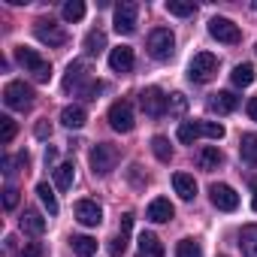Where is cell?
<instances>
[{
    "mask_svg": "<svg viewBox=\"0 0 257 257\" xmlns=\"http://www.w3.org/2000/svg\"><path fill=\"white\" fill-rule=\"evenodd\" d=\"M16 61L37 79V82H49L52 79V64L37 52V49H28V46H19L16 49Z\"/></svg>",
    "mask_w": 257,
    "mask_h": 257,
    "instance_id": "cell-1",
    "label": "cell"
},
{
    "mask_svg": "<svg viewBox=\"0 0 257 257\" xmlns=\"http://www.w3.org/2000/svg\"><path fill=\"white\" fill-rule=\"evenodd\" d=\"M215 73H218V58H215L212 52H197V55L191 58V64H188V79H191L194 85L212 82Z\"/></svg>",
    "mask_w": 257,
    "mask_h": 257,
    "instance_id": "cell-2",
    "label": "cell"
},
{
    "mask_svg": "<svg viewBox=\"0 0 257 257\" xmlns=\"http://www.w3.org/2000/svg\"><path fill=\"white\" fill-rule=\"evenodd\" d=\"M118 149L115 146H109V143H97L94 149H91V155H88V161H91V170H94V176H109L115 167H118Z\"/></svg>",
    "mask_w": 257,
    "mask_h": 257,
    "instance_id": "cell-3",
    "label": "cell"
},
{
    "mask_svg": "<svg viewBox=\"0 0 257 257\" xmlns=\"http://www.w3.org/2000/svg\"><path fill=\"white\" fill-rule=\"evenodd\" d=\"M173 52H176V37H173V31H170V28H155V31L149 34V55H152L155 61H170Z\"/></svg>",
    "mask_w": 257,
    "mask_h": 257,
    "instance_id": "cell-4",
    "label": "cell"
},
{
    "mask_svg": "<svg viewBox=\"0 0 257 257\" xmlns=\"http://www.w3.org/2000/svg\"><path fill=\"white\" fill-rule=\"evenodd\" d=\"M4 103L10 106V109H19V112H25V109H31L34 106V88L31 85H25V82H7V88H4Z\"/></svg>",
    "mask_w": 257,
    "mask_h": 257,
    "instance_id": "cell-5",
    "label": "cell"
},
{
    "mask_svg": "<svg viewBox=\"0 0 257 257\" xmlns=\"http://www.w3.org/2000/svg\"><path fill=\"white\" fill-rule=\"evenodd\" d=\"M134 106H131V100H115L112 106H109V127L112 131H118V134H131L134 131Z\"/></svg>",
    "mask_w": 257,
    "mask_h": 257,
    "instance_id": "cell-6",
    "label": "cell"
},
{
    "mask_svg": "<svg viewBox=\"0 0 257 257\" xmlns=\"http://www.w3.org/2000/svg\"><path fill=\"white\" fill-rule=\"evenodd\" d=\"M34 37L43 43V46H64L67 43V31L58 25V22H52V19H40L37 25H34Z\"/></svg>",
    "mask_w": 257,
    "mask_h": 257,
    "instance_id": "cell-7",
    "label": "cell"
},
{
    "mask_svg": "<svg viewBox=\"0 0 257 257\" xmlns=\"http://www.w3.org/2000/svg\"><path fill=\"white\" fill-rule=\"evenodd\" d=\"M137 19H140V7L131 4V0L115 7V31H118V34L131 37V34L137 31Z\"/></svg>",
    "mask_w": 257,
    "mask_h": 257,
    "instance_id": "cell-8",
    "label": "cell"
},
{
    "mask_svg": "<svg viewBox=\"0 0 257 257\" xmlns=\"http://www.w3.org/2000/svg\"><path fill=\"white\" fill-rule=\"evenodd\" d=\"M209 34H212L218 43H227V46H236V43L242 40V31H239L230 19H221V16H215V19L209 22Z\"/></svg>",
    "mask_w": 257,
    "mask_h": 257,
    "instance_id": "cell-9",
    "label": "cell"
},
{
    "mask_svg": "<svg viewBox=\"0 0 257 257\" xmlns=\"http://www.w3.org/2000/svg\"><path fill=\"white\" fill-rule=\"evenodd\" d=\"M167 94L161 91V88H146L143 94H140V106H143V112L149 115V118H161L164 112H167Z\"/></svg>",
    "mask_w": 257,
    "mask_h": 257,
    "instance_id": "cell-10",
    "label": "cell"
},
{
    "mask_svg": "<svg viewBox=\"0 0 257 257\" xmlns=\"http://www.w3.org/2000/svg\"><path fill=\"white\" fill-rule=\"evenodd\" d=\"M209 194H212V206H215V209H221V212H236V209H239V194H236L230 185L215 182V185L209 188Z\"/></svg>",
    "mask_w": 257,
    "mask_h": 257,
    "instance_id": "cell-11",
    "label": "cell"
},
{
    "mask_svg": "<svg viewBox=\"0 0 257 257\" xmlns=\"http://www.w3.org/2000/svg\"><path fill=\"white\" fill-rule=\"evenodd\" d=\"M76 221L85 224V227H97L103 221V209L94 200H79L76 203Z\"/></svg>",
    "mask_w": 257,
    "mask_h": 257,
    "instance_id": "cell-12",
    "label": "cell"
},
{
    "mask_svg": "<svg viewBox=\"0 0 257 257\" xmlns=\"http://www.w3.org/2000/svg\"><path fill=\"white\" fill-rule=\"evenodd\" d=\"M173 215H176V209H173V203H170L167 197L152 200V203H149V209H146V218H149V221H155V224H167Z\"/></svg>",
    "mask_w": 257,
    "mask_h": 257,
    "instance_id": "cell-13",
    "label": "cell"
},
{
    "mask_svg": "<svg viewBox=\"0 0 257 257\" xmlns=\"http://www.w3.org/2000/svg\"><path fill=\"white\" fill-rule=\"evenodd\" d=\"M109 67L115 73H131L134 70V49L131 46H118L109 52Z\"/></svg>",
    "mask_w": 257,
    "mask_h": 257,
    "instance_id": "cell-14",
    "label": "cell"
},
{
    "mask_svg": "<svg viewBox=\"0 0 257 257\" xmlns=\"http://www.w3.org/2000/svg\"><path fill=\"white\" fill-rule=\"evenodd\" d=\"M88 79V61H73L70 67H67V76H64V91H73V88H79L82 82Z\"/></svg>",
    "mask_w": 257,
    "mask_h": 257,
    "instance_id": "cell-15",
    "label": "cell"
},
{
    "mask_svg": "<svg viewBox=\"0 0 257 257\" xmlns=\"http://www.w3.org/2000/svg\"><path fill=\"white\" fill-rule=\"evenodd\" d=\"M236 106H239V97H236L233 91H218V94H212V100H209V109L218 112V115H230Z\"/></svg>",
    "mask_w": 257,
    "mask_h": 257,
    "instance_id": "cell-16",
    "label": "cell"
},
{
    "mask_svg": "<svg viewBox=\"0 0 257 257\" xmlns=\"http://www.w3.org/2000/svg\"><path fill=\"white\" fill-rule=\"evenodd\" d=\"M85 121H88L85 106H79V103L64 106V112H61V124H64V127H70V131H79V127H82Z\"/></svg>",
    "mask_w": 257,
    "mask_h": 257,
    "instance_id": "cell-17",
    "label": "cell"
},
{
    "mask_svg": "<svg viewBox=\"0 0 257 257\" xmlns=\"http://www.w3.org/2000/svg\"><path fill=\"white\" fill-rule=\"evenodd\" d=\"M224 164V155L218 152V146H203L197 152V167L200 170H218Z\"/></svg>",
    "mask_w": 257,
    "mask_h": 257,
    "instance_id": "cell-18",
    "label": "cell"
},
{
    "mask_svg": "<svg viewBox=\"0 0 257 257\" xmlns=\"http://www.w3.org/2000/svg\"><path fill=\"white\" fill-rule=\"evenodd\" d=\"M22 230L31 233V236H43V233H46V218H43L37 209H25V215H22Z\"/></svg>",
    "mask_w": 257,
    "mask_h": 257,
    "instance_id": "cell-19",
    "label": "cell"
},
{
    "mask_svg": "<svg viewBox=\"0 0 257 257\" xmlns=\"http://www.w3.org/2000/svg\"><path fill=\"white\" fill-rule=\"evenodd\" d=\"M239 248L245 257H257V224H245L239 230Z\"/></svg>",
    "mask_w": 257,
    "mask_h": 257,
    "instance_id": "cell-20",
    "label": "cell"
},
{
    "mask_svg": "<svg viewBox=\"0 0 257 257\" xmlns=\"http://www.w3.org/2000/svg\"><path fill=\"white\" fill-rule=\"evenodd\" d=\"M173 188H176V194H179L182 200H194V197H197V182H194V176H188V173H176V176H173Z\"/></svg>",
    "mask_w": 257,
    "mask_h": 257,
    "instance_id": "cell-21",
    "label": "cell"
},
{
    "mask_svg": "<svg viewBox=\"0 0 257 257\" xmlns=\"http://www.w3.org/2000/svg\"><path fill=\"white\" fill-rule=\"evenodd\" d=\"M140 257H164V242L155 233L140 236Z\"/></svg>",
    "mask_w": 257,
    "mask_h": 257,
    "instance_id": "cell-22",
    "label": "cell"
},
{
    "mask_svg": "<svg viewBox=\"0 0 257 257\" xmlns=\"http://www.w3.org/2000/svg\"><path fill=\"white\" fill-rule=\"evenodd\" d=\"M239 155H242L245 164L257 167V134H245V137H242V143H239Z\"/></svg>",
    "mask_w": 257,
    "mask_h": 257,
    "instance_id": "cell-23",
    "label": "cell"
},
{
    "mask_svg": "<svg viewBox=\"0 0 257 257\" xmlns=\"http://www.w3.org/2000/svg\"><path fill=\"white\" fill-rule=\"evenodd\" d=\"M70 245L79 257H94L97 254V239H91V236H73Z\"/></svg>",
    "mask_w": 257,
    "mask_h": 257,
    "instance_id": "cell-24",
    "label": "cell"
},
{
    "mask_svg": "<svg viewBox=\"0 0 257 257\" xmlns=\"http://www.w3.org/2000/svg\"><path fill=\"white\" fill-rule=\"evenodd\" d=\"M230 79H233L236 88H248V85L254 82V67H251V64H239V67H233Z\"/></svg>",
    "mask_w": 257,
    "mask_h": 257,
    "instance_id": "cell-25",
    "label": "cell"
},
{
    "mask_svg": "<svg viewBox=\"0 0 257 257\" xmlns=\"http://www.w3.org/2000/svg\"><path fill=\"white\" fill-rule=\"evenodd\" d=\"M73 176H76V167H73V164L55 167V185H58L61 191H70V188H73Z\"/></svg>",
    "mask_w": 257,
    "mask_h": 257,
    "instance_id": "cell-26",
    "label": "cell"
},
{
    "mask_svg": "<svg viewBox=\"0 0 257 257\" xmlns=\"http://www.w3.org/2000/svg\"><path fill=\"white\" fill-rule=\"evenodd\" d=\"M167 13L179 16V19H188V16L197 13V4H191V0H167Z\"/></svg>",
    "mask_w": 257,
    "mask_h": 257,
    "instance_id": "cell-27",
    "label": "cell"
},
{
    "mask_svg": "<svg viewBox=\"0 0 257 257\" xmlns=\"http://www.w3.org/2000/svg\"><path fill=\"white\" fill-rule=\"evenodd\" d=\"M127 239H131V230H118V233L109 239V257H124Z\"/></svg>",
    "mask_w": 257,
    "mask_h": 257,
    "instance_id": "cell-28",
    "label": "cell"
},
{
    "mask_svg": "<svg viewBox=\"0 0 257 257\" xmlns=\"http://www.w3.org/2000/svg\"><path fill=\"white\" fill-rule=\"evenodd\" d=\"M197 137H203V134H200V121H197V124H194V121H182V124H179V143L194 146Z\"/></svg>",
    "mask_w": 257,
    "mask_h": 257,
    "instance_id": "cell-29",
    "label": "cell"
},
{
    "mask_svg": "<svg viewBox=\"0 0 257 257\" xmlns=\"http://www.w3.org/2000/svg\"><path fill=\"white\" fill-rule=\"evenodd\" d=\"M152 152H155V158H158L161 164H170V161H173V149H170V140H167V137H155V140H152Z\"/></svg>",
    "mask_w": 257,
    "mask_h": 257,
    "instance_id": "cell-30",
    "label": "cell"
},
{
    "mask_svg": "<svg viewBox=\"0 0 257 257\" xmlns=\"http://www.w3.org/2000/svg\"><path fill=\"white\" fill-rule=\"evenodd\" d=\"M37 194H40V203L49 209V215H58V200H55V191L49 188V182H40L37 185Z\"/></svg>",
    "mask_w": 257,
    "mask_h": 257,
    "instance_id": "cell-31",
    "label": "cell"
},
{
    "mask_svg": "<svg viewBox=\"0 0 257 257\" xmlns=\"http://www.w3.org/2000/svg\"><path fill=\"white\" fill-rule=\"evenodd\" d=\"M176 257H203V245L197 239H182L176 245Z\"/></svg>",
    "mask_w": 257,
    "mask_h": 257,
    "instance_id": "cell-32",
    "label": "cell"
},
{
    "mask_svg": "<svg viewBox=\"0 0 257 257\" xmlns=\"http://www.w3.org/2000/svg\"><path fill=\"white\" fill-rule=\"evenodd\" d=\"M85 49H88V55H100L106 49V34L103 31H91L85 37Z\"/></svg>",
    "mask_w": 257,
    "mask_h": 257,
    "instance_id": "cell-33",
    "label": "cell"
},
{
    "mask_svg": "<svg viewBox=\"0 0 257 257\" xmlns=\"http://www.w3.org/2000/svg\"><path fill=\"white\" fill-rule=\"evenodd\" d=\"M61 13H64L67 22H82L85 19V4H82V0H67Z\"/></svg>",
    "mask_w": 257,
    "mask_h": 257,
    "instance_id": "cell-34",
    "label": "cell"
},
{
    "mask_svg": "<svg viewBox=\"0 0 257 257\" xmlns=\"http://www.w3.org/2000/svg\"><path fill=\"white\" fill-rule=\"evenodd\" d=\"M13 137H16V121H13L10 115H0V143L10 146Z\"/></svg>",
    "mask_w": 257,
    "mask_h": 257,
    "instance_id": "cell-35",
    "label": "cell"
},
{
    "mask_svg": "<svg viewBox=\"0 0 257 257\" xmlns=\"http://www.w3.org/2000/svg\"><path fill=\"white\" fill-rule=\"evenodd\" d=\"M185 109H188V97H185L182 91L170 94V100H167V112H170V115H182Z\"/></svg>",
    "mask_w": 257,
    "mask_h": 257,
    "instance_id": "cell-36",
    "label": "cell"
},
{
    "mask_svg": "<svg viewBox=\"0 0 257 257\" xmlns=\"http://www.w3.org/2000/svg\"><path fill=\"white\" fill-rule=\"evenodd\" d=\"M200 134L209 140H224V124L218 121H200Z\"/></svg>",
    "mask_w": 257,
    "mask_h": 257,
    "instance_id": "cell-37",
    "label": "cell"
},
{
    "mask_svg": "<svg viewBox=\"0 0 257 257\" xmlns=\"http://www.w3.org/2000/svg\"><path fill=\"white\" fill-rule=\"evenodd\" d=\"M103 88H106L103 82H88V85H82V88H79V94H82L85 100H97V94H100Z\"/></svg>",
    "mask_w": 257,
    "mask_h": 257,
    "instance_id": "cell-38",
    "label": "cell"
},
{
    "mask_svg": "<svg viewBox=\"0 0 257 257\" xmlns=\"http://www.w3.org/2000/svg\"><path fill=\"white\" fill-rule=\"evenodd\" d=\"M16 206H19V188L7 185V188H4V209L10 212V209H16Z\"/></svg>",
    "mask_w": 257,
    "mask_h": 257,
    "instance_id": "cell-39",
    "label": "cell"
},
{
    "mask_svg": "<svg viewBox=\"0 0 257 257\" xmlns=\"http://www.w3.org/2000/svg\"><path fill=\"white\" fill-rule=\"evenodd\" d=\"M19 257H46V245L43 242H28Z\"/></svg>",
    "mask_w": 257,
    "mask_h": 257,
    "instance_id": "cell-40",
    "label": "cell"
},
{
    "mask_svg": "<svg viewBox=\"0 0 257 257\" xmlns=\"http://www.w3.org/2000/svg\"><path fill=\"white\" fill-rule=\"evenodd\" d=\"M37 137H40V140H46V137H52V127H49L46 121H40V124H37Z\"/></svg>",
    "mask_w": 257,
    "mask_h": 257,
    "instance_id": "cell-41",
    "label": "cell"
},
{
    "mask_svg": "<svg viewBox=\"0 0 257 257\" xmlns=\"http://www.w3.org/2000/svg\"><path fill=\"white\" fill-rule=\"evenodd\" d=\"M248 118H251V121H257V97H251V100H248Z\"/></svg>",
    "mask_w": 257,
    "mask_h": 257,
    "instance_id": "cell-42",
    "label": "cell"
},
{
    "mask_svg": "<svg viewBox=\"0 0 257 257\" xmlns=\"http://www.w3.org/2000/svg\"><path fill=\"white\" fill-rule=\"evenodd\" d=\"M55 158H58V152L55 149H46V164H55Z\"/></svg>",
    "mask_w": 257,
    "mask_h": 257,
    "instance_id": "cell-43",
    "label": "cell"
},
{
    "mask_svg": "<svg viewBox=\"0 0 257 257\" xmlns=\"http://www.w3.org/2000/svg\"><path fill=\"white\" fill-rule=\"evenodd\" d=\"M28 164H31V158H28V152H22V155H19V167H22V170H25V167H28Z\"/></svg>",
    "mask_w": 257,
    "mask_h": 257,
    "instance_id": "cell-44",
    "label": "cell"
},
{
    "mask_svg": "<svg viewBox=\"0 0 257 257\" xmlns=\"http://www.w3.org/2000/svg\"><path fill=\"white\" fill-rule=\"evenodd\" d=\"M251 209H254V212H257V185H254V188H251Z\"/></svg>",
    "mask_w": 257,
    "mask_h": 257,
    "instance_id": "cell-45",
    "label": "cell"
}]
</instances>
